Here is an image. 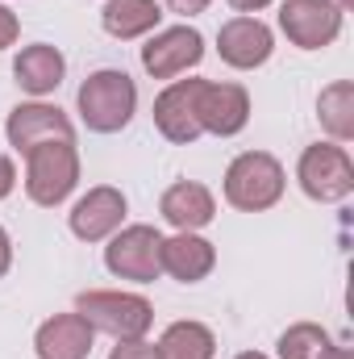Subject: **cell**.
I'll return each mask as SVG.
<instances>
[{"label": "cell", "instance_id": "ffe728a7", "mask_svg": "<svg viewBox=\"0 0 354 359\" xmlns=\"http://www.w3.org/2000/svg\"><path fill=\"white\" fill-rule=\"evenodd\" d=\"M217 339L204 322H171L159 339V359H213Z\"/></svg>", "mask_w": 354, "mask_h": 359}, {"label": "cell", "instance_id": "4316f807", "mask_svg": "<svg viewBox=\"0 0 354 359\" xmlns=\"http://www.w3.org/2000/svg\"><path fill=\"white\" fill-rule=\"evenodd\" d=\"M225 4H229L234 13H263L271 0H225Z\"/></svg>", "mask_w": 354, "mask_h": 359}, {"label": "cell", "instance_id": "e0dca14e", "mask_svg": "<svg viewBox=\"0 0 354 359\" xmlns=\"http://www.w3.org/2000/svg\"><path fill=\"white\" fill-rule=\"evenodd\" d=\"M13 76H17V84L29 92V96H46V92H55L63 84L67 59L59 55V46L34 42V46H25V50L13 59Z\"/></svg>", "mask_w": 354, "mask_h": 359}, {"label": "cell", "instance_id": "9c48e42d", "mask_svg": "<svg viewBox=\"0 0 354 359\" xmlns=\"http://www.w3.org/2000/svg\"><path fill=\"white\" fill-rule=\"evenodd\" d=\"M200 59H204V38H200V29H192V25L159 29V34L142 46V67H146V76H155V80H176L183 72L200 67Z\"/></svg>", "mask_w": 354, "mask_h": 359}, {"label": "cell", "instance_id": "44dd1931", "mask_svg": "<svg viewBox=\"0 0 354 359\" xmlns=\"http://www.w3.org/2000/svg\"><path fill=\"white\" fill-rule=\"evenodd\" d=\"M317 117H321V126H325L330 138L351 142L354 138V84L351 80H338V84L321 88V96H317Z\"/></svg>", "mask_w": 354, "mask_h": 359}, {"label": "cell", "instance_id": "7402d4cb", "mask_svg": "<svg viewBox=\"0 0 354 359\" xmlns=\"http://www.w3.org/2000/svg\"><path fill=\"white\" fill-rule=\"evenodd\" d=\"M108 359H159V347L146 343V339H125V343L113 347V355Z\"/></svg>", "mask_w": 354, "mask_h": 359}, {"label": "cell", "instance_id": "cb8c5ba5", "mask_svg": "<svg viewBox=\"0 0 354 359\" xmlns=\"http://www.w3.org/2000/svg\"><path fill=\"white\" fill-rule=\"evenodd\" d=\"M13 188H17V168H13V159L0 151V201H4Z\"/></svg>", "mask_w": 354, "mask_h": 359}, {"label": "cell", "instance_id": "d4e9b609", "mask_svg": "<svg viewBox=\"0 0 354 359\" xmlns=\"http://www.w3.org/2000/svg\"><path fill=\"white\" fill-rule=\"evenodd\" d=\"M213 0H167V8L179 13V17H196V13H204Z\"/></svg>", "mask_w": 354, "mask_h": 359}, {"label": "cell", "instance_id": "4fadbf2b", "mask_svg": "<svg viewBox=\"0 0 354 359\" xmlns=\"http://www.w3.org/2000/svg\"><path fill=\"white\" fill-rule=\"evenodd\" d=\"M204 80H176L171 88H163L155 96V126L167 142H196L204 130H200V117H196V96H200Z\"/></svg>", "mask_w": 354, "mask_h": 359}, {"label": "cell", "instance_id": "ac0fdd59", "mask_svg": "<svg viewBox=\"0 0 354 359\" xmlns=\"http://www.w3.org/2000/svg\"><path fill=\"white\" fill-rule=\"evenodd\" d=\"M159 21H163V8L155 0H108L100 8V25L117 42H134V38L159 29Z\"/></svg>", "mask_w": 354, "mask_h": 359}, {"label": "cell", "instance_id": "7a4b0ae2", "mask_svg": "<svg viewBox=\"0 0 354 359\" xmlns=\"http://www.w3.org/2000/svg\"><path fill=\"white\" fill-rule=\"evenodd\" d=\"M76 313L88 322L92 330L113 334L117 343L125 339H146L155 322V305L138 292H113V288H88L76 297Z\"/></svg>", "mask_w": 354, "mask_h": 359}, {"label": "cell", "instance_id": "d6986e66", "mask_svg": "<svg viewBox=\"0 0 354 359\" xmlns=\"http://www.w3.org/2000/svg\"><path fill=\"white\" fill-rule=\"evenodd\" d=\"M279 359H354L317 322H296L279 334Z\"/></svg>", "mask_w": 354, "mask_h": 359}, {"label": "cell", "instance_id": "52a82bcc", "mask_svg": "<svg viewBox=\"0 0 354 359\" xmlns=\"http://www.w3.org/2000/svg\"><path fill=\"white\" fill-rule=\"evenodd\" d=\"M346 8L338 0H283L279 4V29L300 50H321L342 34Z\"/></svg>", "mask_w": 354, "mask_h": 359}, {"label": "cell", "instance_id": "5bb4252c", "mask_svg": "<svg viewBox=\"0 0 354 359\" xmlns=\"http://www.w3.org/2000/svg\"><path fill=\"white\" fill-rule=\"evenodd\" d=\"M92 343H96V330H92L80 313H55L34 334L38 359H88Z\"/></svg>", "mask_w": 354, "mask_h": 359}, {"label": "cell", "instance_id": "603a6c76", "mask_svg": "<svg viewBox=\"0 0 354 359\" xmlns=\"http://www.w3.org/2000/svg\"><path fill=\"white\" fill-rule=\"evenodd\" d=\"M17 34H21L17 13H13L8 4H0V50H4V46H13V42H17Z\"/></svg>", "mask_w": 354, "mask_h": 359}, {"label": "cell", "instance_id": "5b68a950", "mask_svg": "<svg viewBox=\"0 0 354 359\" xmlns=\"http://www.w3.org/2000/svg\"><path fill=\"white\" fill-rule=\"evenodd\" d=\"M296 180H300V188H304L309 201H321V205L346 201L354 192V159L346 155V147L313 142V147L300 151Z\"/></svg>", "mask_w": 354, "mask_h": 359}, {"label": "cell", "instance_id": "2e32d148", "mask_svg": "<svg viewBox=\"0 0 354 359\" xmlns=\"http://www.w3.org/2000/svg\"><path fill=\"white\" fill-rule=\"evenodd\" d=\"M159 259H163V271H167L171 280L196 284V280H204L208 271L217 268V247H213L208 238H200V234L179 230L176 238H163Z\"/></svg>", "mask_w": 354, "mask_h": 359}, {"label": "cell", "instance_id": "3957f363", "mask_svg": "<svg viewBox=\"0 0 354 359\" xmlns=\"http://www.w3.org/2000/svg\"><path fill=\"white\" fill-rule=\"evenodd\" d=\"M283 188H288L283 163L267 151H242L225 168V201L242 213H263L271 205H279Z\"/></svg>", "mask_w": 354, "mask_h": 359}, {"label": "cell", "instance_id": "9a60e30c", "mask_svg": "<svg viewBox=\"0 0 354 359\" xmlns=\"http://www.w3.org/2000/svg\"><path fill=\"white\" fill-rule=\"evenodd\" d=\"M159 213H163L167 226L196 234V230H204V226L217 217V201H213V192H208L204 184L179 180V184H171V188L159 196Z\"/></svg>", "mask_w": 354, "mask_h": 359}, {"label": "cell", "instance_id": "30bf717a", "mask_svg": "<svg viewBox=\"0 0 354 359\" xmlns=\"http://www.w3.org/2000/svg\"><path fill=\"white\" fill-rule=\"evenodd\" d=\"M125 192L121 188H113V184H96L88 188L80 201H76V209H71V234L76 238H84V243H104V238H113L117 230H121V222H125Z\"/></svg>", "mask_w": 354, "mask_h": 359}, {"label": "cell", "instance_id": "8fae6325", "mask_svg": "<svg viewBox=\"0 0 354 359\" xmlns=\"http://www.w3.org/2000/svg\"><path fill=\"white\" fill-rule=\"evenodd\" d=\"M196 117H200L204 134L234 138L250 121V96H246L242 84H213V80H204L200 96H196Z\"/></svg>", "mask_w": 354, "mask_h": 359}, {"label": "cell", "instance_id": "ba28073f", "mask_svg": "<svg viewBox=\"0 0 354 359\" xmlns=\"http://www.w3.org/2000/svg\"><path fill=\"white\" fill-rule=\"evenodd\" d=\"M4 134H8V147L29 155L34 147L42 142H76V126L71 117L59 109V104H42V100H25L8 113L4 121Z\"/></svg>", "mask_w": 354, "mask_h": 359}, {"label": "cell", "instance_id": "83f0119b", "mask_svg": "<svg viewBox=\"0 0 354 359\" xmlns=\"http://www.w3.org/2000/svg\"><path fill=\"white\" fill-rule=\"evenodd\" d=\"M238 359H267V355H263V351H242Z\"/></svg>", "mask_w": 354, "mask_h": 359}, {"label": "cell", "instance_id": "484cf974", "mask_svg": "<svg viewBox=\"0 0 354 359\" xmlns=\"http://www.w3.org/2000/svg\"><path fill=\"white\" fill-rule=\"evenodd\" d=\"M8 268H13V238H8V230L0 226V276Z\"/></svg>", "mask_w": 354, "mask_h": 359}, {"label": "cell", "instance_id": "8992f818", "mask_svg": "<svg viewBox=\"0 0 354 359\" xmlns=\"http://www.w3.org/2000/svg\"><path fill=\"white\" fill-rule=\"evenodd\" d=\"M159 251H163V234L155 226H125L108 238L104 268L121 280H134V284H155L163 271Z\"/></svg>", "mask_w": 354, "mask_h": 359}, {"label": "cell", "instance_id": "7c38bea8", "mask_svg": "<svg viewBox=\"0 0 354 359\" xmlns=\"http://www.w3.org/2000/svg\"><path fill=\"white\" fill-rule=\"evenodd\" d=\"M271 50H275V34L259 17H234L217 29V55H221V63H229L238 72L263 67Z\"/></svg>", "mask_w": 354, "mask_h": 359}, {"label": "cell", "instance_id": "277c9868", "mask_svg": "<svg viewBox=\"0 0 354 359\" xmlns=\"http://www.w3.org/2000/svg\"><path fill=\"white\" fill-rule=\"evenodd\" d=\"M80 184V151L76 142H42L25 155V192L34 205L55 209Z\"/></svg>", "mask_w": 354, "mask_h": 359}, {"label": "cell", "instance_id": "6da1fadb", "mask_svg": "<svg viewBox=\"0 0 354 359\" xmlns=\"http://www.w3.org/2000/svg\"><path fill=\"white\" fill-rule=\"evenodd\" d=\"M76 104H80V117L92 134H117L138 113V84L117 67H100L80 84Z\"/></svg>", "mask_w": 354, "mask_h": 359}]
</instances>
